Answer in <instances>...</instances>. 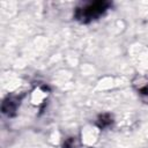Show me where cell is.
<instances>
[{
    "mask_svg": "<svg viewBox=\"0 0 148 148\" xmlns=\"http://www.w3.org/2000/svg\"><path fill=\"white\" fill-rule=\"evenodd\" d=\"M104 10V6L103 3H92V5H89L87 7L83 8V14H82V17L84 15V17H88V18H92L95 17L96 15H98L101 12Z\"/></svg>",
    "mask_w": 148,
    "mask_h": 148,
    "instance_id": "cell-1",
    "label": "cell"
}]
</instances>
